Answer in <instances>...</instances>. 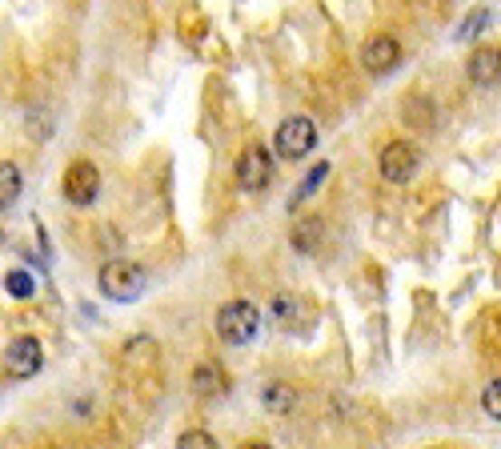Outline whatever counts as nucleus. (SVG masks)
I'll return each mask as SVG.
<instances>
[{
    "instance_id": "nucleus-11",
    "label": "nucleus",
    "mask_w": 501,
    "mask_h": 449,
    "mask_svg": "<svg viewBox=\"0 0 501 449\" xmlns=\"http://www.w3.org/2000/svg\"><path fill=\"white\" fill-rule=\"evenodd\" d=\"M225 389H229V381H225V369H221V365L205 361L193 369V393H197V397H221Z\"/></svg>"
},
{
    "instance_id": "nucleus-3",
    "label": "nucleus",
    "mask_w": 501,
    "mask_h": 449,
    "mask_svg": "<svg viewBox=\"0 0 501 449\" xmlns=\"http://www.w3.org/2000/svg\"><path fill=\"white\" fill-rule=\"evenodd\" d=\"M273 145H277V157L285 161H301L317 148V125L309 117H285L273 133Z\"/></svg>"
},
{
    "instance_id": "nucleus-5",
    "label": "nucleus",
    "mask_w": 501,
    "mask_h": 449,
    "mask_svg": "<svg viewBox=\"0 0 501 449\" xmlns=\"http://www.w3.org/2000/svg\"><path fill=\"white\" fill-rule=\"evenodd\" d=\"M417 165H421V153H417L410 140H389V145L382 148V157H377V173H382L389 185L413 181Z\"/></svg>"
},
{
    "instance_id": "nucleus-13",
    "label": "nucleus",
    "mask_w": 501,
    "mask_h": 449,
    "mask_svg": "<svg viewBox=\"0 0 501 449\" xmlns=\"http://www.w3.org/2000/svg\"><path fill=\"white\" fill-rule=\"evenodd\" d=\"M261 401H265L269 414H289V409L297 406V389L285 386V381H273V386H265Z\"/></svg>"
},
{
    "instance_id": "nucleus-14",
    "label": "nucleus",
    "mask_w": 501,
    "mask_h": 449,
    "mask_svg": "<svg viewBox=\"0 0 501 449\" xmlns=\"http://www.w3.org/2000/svg\"><path fill=\"white\" fill-rule=\"evenodd\" d=\"M24 181H21V168L13 161H0V209H8V205H16V196H21Z\"/></svg>"
},
{
    "instance_id": "nucleus-20",
    "label": "nucleus",
    "mask_w": 501,
    "mask_h": 449,
    "mask_svg": "<svg viewBox=\"0 0 501 449\" xmlns=\"http://www.w3.org/2000/svg\"><path fill=\"white\" fill-rule=\"evenodd\" d=\"M241 449H273V445H269V442H245Z\"/></svg>"
},
{
    "instance_id": "nucleus-15",
    "label": "nucleus",
    "mask_w": 501,
    "mask_h": 449,
    "mask_svg": "<svg viewBox=\"0 0 501 449\" xmlns=\"http://www.w3.org/2000/svg\"><path fill=\"white\" fill-rule=\"evenodd\" d=\"M325 177H329V161L313 165V173L305 177V181H301V185H297V189H293V196H289V209H297V205H305V201H309V196L317 193V185L325 181Z\"/></svg>"
},
{
    "instance_id": "nucleus-9",
    "label": "nucleus",
    "mask_w": 501,
    "mask_h": 449,
    "mask_svg": "<svg viewBox=\"0 0 501 449\" xmlns=\"http://www.w3.org/2000/svg\"><path fill=\"white\" fill-rule=\"evenodd\" d=\"M273 321L285 325V330H305L313 321V305L305 301L301 293H277L273 297Z\"/></svg>"
},
{
    "instance_id": "nucleus-16",
    "label": "nucleus",
    "mask_w": 501,
    "mask_h": 449,
    "mask_svg": "<svg viewBox=\"0 0 501 449\" xmlns=\"http://www.w3.org/2000/svg\"><path fill=\"white\" fill-rule=\"evenodd\" d=\"M177 449H221V445L209 429H184V434L177 437Z\"/></svg>"
},
{
    "instance_id": "nucleus-7",
    "label": "nucleus",
    "mask_w": 501,
    "mask_h": 449,
    "mask_svg": "<svg viewBox=\"0 0 501 449\" xmlns=\"http://www.w3.org/2000/svg\"><path fill=\"white\" fill-rule=\"evenodd\" d=\"M41 365H44V349L36 337L24 333V337H13V341H8V349H5L8 377H33V373H41Z\"/></svg>"
},
{
    "instance_id": "nucleus-12",
    "label": "nucleus",
    "mask_w": 501,
    "mask_h": 449,
    "mask_svg": "<svg viewBox=\"0 0 501 449\" xmlns=\"http://www.w3.org/2000/svg\"><path fill=\"white\" fill-rule=\"evenodd\" d=\"M293 249L297 253H317L321 249V237H325V221L321 217H305L293 224Z\"/></svg>"
},
{
    "instance_id": "nucleus-17",
    "label": "nucleus",
    "mask_w": 501,
    "mask_h": 449,
    "mask_svg": "<svg viewBox=\"0 0 501 449\" xmlns=\"http://www.w3.org/2000/svg\"><path fill=\"white\" fill-rule=\"evenodd\" d=\"M5 285H8V293H13L16 301H29V297H33V277L24 273V269H13V273L5 277Z\"/></svg>"
},
{
    "instance_id": "nucleus-1",
    "label": "nucleus",
    "mask_w": 501,
    "mask_h": 449,
    "mask_svg": "<svg viewBox=\"0 0 501 449\" xmlns=\"http://www.w3.org/2000/svg\"><path fill=\"white\" fill-rule=\"evenodd\" d=\"M148 285V273L141 261H128V257H117V261H105L97 273V289L109 297V301H137Z\"/></svg>"
},
{
    "instance_id": "nucleus-4",
    "label": "nucleus",
    "mask_w": 501,
    "mask_h": 449,
    "mask_svg": "<svg viewBox=\"0 0 501 449\" xmlns=\"http://www.w3.org/2000/svg\"><path fill=\"white\" fill-rule=\"evenodd\" d=\"M61 193L69 205H77V209H85L100 196V168L85 161V157H77V161H69L64 168V181H61Z\"/></svg>"
},
{
    "instance_id": "nucleus-21",
    "label": "nucleus",
    "mask_w": 501,
    "mask_h": 449,
    "mask_svg": "<svg viewBox=\"0 0 501 449\" xmlns=\"http://www.w3.org/2000/svg\"><path fill=\"white\" fill-rule=\"evenodd\" d=\"M497 81H501V77H497Z\"/></svg>"
},
{
    "instance_id": "nucleus-10",
    "label": "nucleus",
    "mask_w": 501,
    "mask_h": 449,
    "mask_svg": "<svg viewBox=\"0 0 501 449\" xmlns=\"http://www.w3.org/2000/svg\"><path fill=\"white\" fill-rule=\"evenodd\" d=\"M466 72H469L473 84H494L501 77V53L494 49V44H481V49H473Z\"/></svg>"
},
{
    "instance_id": "nucleus-19",
    "label": "nucleus",
    "mask_w": 501,
    "mask_h": 449,
    "mask_svg": "<svg viewBox=\"0 0 501 449\" xmlns=\"http://www.w3.org/2000/svg\"><path fill=\"white\" fill-rule=\"evenodd\" d=\"M486 24H489V13H486V8H477V13H473V16H466V21H461L458 36H477Z\"/></svg>"
},
{
    "instance_id": "nucleus-6",
    "label": "nucleus",
    "mask_w": 501,
    "mask_h": 449,
    "mask_svg": "<svg viewBox=\"0 0 501 449\" xmlns=\"http://www.w3.org/2000/svg\"><path fill=\"white\" fill-rule=\"evenodd\" d=\"M237 181H241V189H245V193L269 189V181H273V157H269L265 145L241 148V157H237Z\"/></svg>"
},
{
    "instance_id": "nucleus-2",
    "label": "nucleus",
    "mask_w": 501,
    "mask_h": 449,
    "mask_svg": "<svg viewBox=\"0 0 501 449\" xmlns=\"http://www.w3.org/2000/svg\"><path fill=\"white\" fill-rule=\"evenodd\" d=\"M261 330V309L253 301H245V297H237V301H225L217 309V337L225 345H249Z\"/></svg>"
},
{
    "instance_id": "nucleus-8",
    "label": "nucleus",
    "mask_w": 501,
    "mask_h": 449,
    "mask_svg": "<svg viewBox=\"0 0 501 449\" xmlns=\"http://www.w3.org/2000/svg\"><path fill=\"white\" fill-rule=\"evenodd\" d=\"M397 61H402V44H397V36H369L365 41V49H361V64H365L369 72H389V69H397Z\"/></svg>"
},
{
    "instance_id": "nucleus-18",
    "label": "nucleus",
    "mask_w": 501,
    "mask_h": 449,
    "mask_svg": "<svg viewBox=\"0 0 501 449\" xmlns=\"http://www.w3.org/2000/svg\"><path fill=\"white\" fill-rule=\"evenodd\" d=\"M481 409H486V417L501 421V377H494L486 389H481Z\"/></svg>"
}]
</instances>
